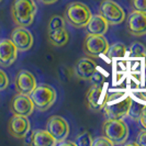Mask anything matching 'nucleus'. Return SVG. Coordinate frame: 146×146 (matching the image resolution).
<instances>
[{
	"label": "nucleus",
	"mask_w": 146,
	"mask_h": 146,
	"mask_svg": "<svg viewBox=\"0 0 146 146\" xmlns=\"http://www.w3.org/2000/svg\"><path fill=\"white\" fill-rule=\"evenodd\" d=\"M57 145H62V146H67V145H70V146H76V143L75 142H69V141H66V139H63L57 143Z\"/></svg>",
	"instance_id": "nucleus-32"
},
{
	"label": "nucleus",
	"mask_w": 146,
	"mask_h": 146,
	"mask_svg": "<svg viewBox=\"0 0 146 146\" xmlns=\"http://www.w3.org/2000/svg\"><path fill=\"white\" fill-rule=\"evenodd\" d=\"M0 2H1V0H0Z\"/></svg>",
	"instance_id": "nucleus-35"
},
{
	"label": "nucleus",
	"mask_w": 146,
	"mask_h": 146,
	"mask_svg": "<svg viewBox=\"0 0 146 146\" xmlns=\"http://www.w3.org/2000/svg\"><path fill=\"white\" fill-rule=\"evenodd\" d=\"M30 97L34 103L35 109L41 112H45L54 104L57 94L54 87H52L51 85L41 84L36 85L34 90L30 94Z\"/></svg>",
	"instance_id": "nucleus-5"
},
{
	"label": "nucleus",
	"mask_w": 146,
	"mask_h": 146,
	"mask_svg": "<svg viewBox=\"0 0 146 146\" xmlns=\"http://www.w3.org/2000/svg\"><path fill=\"white\" fill-rule=\"evenodd\" d=\"M131 7L134 11L146 12V0H131Z\"/></svg>",
	"instance_id": "nucleus-25"
},
{
	"label": "nucleus",
	"mask_w": 146,
	"mask_h": 146,
	"mask_svg": "<svg viewBox=\"0 0 146 146\" xmlns=\"http://www.w3.org/2000/svg\"><path fill=\"white\" fill-rule=\"evenodd\" d=\"M114 144L110 141L108 137H106L104 135L103 136H99L96 139L92 141V146H113Z\"/></svg>",
	"instance_id": "nucleus-26"
},
{
	"label": "nucleus",
	"mask_w": 146,
	"mask_h": 146,
	"mask_svg": "<svg viewBox=\"0 0 146 146\" xmlns=\"http://www.w3.org/2000/svg\"><path fill=\"white\" fill-rule=\"evenodd\" d=\"M108 21L100 15H92L90 20L86 25L88 34H96V35H104L109 30Z\"/></svg>",
	"instance_id": "nucleus-17"
},
{
	"label": "nucleus",
	"mask_w": 146,
	"mask_h": 146,
	"mask_svg": "<svg viewBox=\"0 0 146 146\" xmlns=\"http://www.w3.org/2000/svg\"><path fill=\"white\" fill-rule=\"evenodd\" d=\"M133 99L125 92L108 94L103 111L107 119H123L127 117Z\"/></svg>",
	"instance_id": "nucleus-1"
},
{
	"label": "nucleus",
	"mask_w": 146,
	"mask_h": 146,
	"mask_svg": "<svg viewBox=\"0 0 146 146\" xmlns=\"http://www.w3.org/2000/svg\"><path fill=\"white\" fill-rule=\"evenodd\" d=\"M40 2H42L44 5H53V3H55V2H57L58 0H38Z\"/></svg>",
	"instance_id": "nucleus-33"
},
{
	"label": "nucleus",
	"mask_w": 146,
	"mask_h": 146,
	"mask_svg": "<svg viewBox=\"0 0 146 146\" xmlns=\"http://www.w3.org/2000/svg\"><path fill=\"white\" fill-rule=\"evenodd\" d=\"M30 129H31V124L28 117L25 115L13 114V117L10 119L8 123V131L10 133V135L15 139H23Z\"/></svg>",
	"instance_id": "nucleus-13"
},
{
	"label": "nucleus",
	"mask_w": 146,
	"mask_h": 146,
	"mask_svg": "<svg viewBox=\"0 0 146 146\" xmlns=\"http://www.w3.org/2000/svg\"><path fill=\"white\" fill-rule=\"evenodd\" d=\"M103 135L114 144H124L129 137V127L122 119H107L102 125Z\"/></svg>",
	"instance_id": "nucleus-4"
},
{
	"label": "nucleus",
	"mask_w": 146,
	"mask_h": 146,
	"mask_svg": "<svg viewBox=\"0 0 146 146\" xmlns=\"http://www.w3.org/2000/svg\"><path fill=\"white\" fill-rule=\"evenodd\" d=\"M65 24H66L65 18H63L62 15H53L51 19H50L48 25H47V30H48V31H52V30L65 28Z\"/></svg>",
	"instance_id": "nucleus-22"
},
{
	"label": "nucleus",
	"mask_w": 146,
	"mask_h": 146,
	"mask_svg": "<svg viewBox=\"0 0 146 146\" xmlns=\"http://www.w3.org/2000/svg\"><path fill=\"white\" fill-rule=\"evenodd\" d=\"M90 81H92L94 84H100V82H102V76H101V74L98 73V70L94 74V76L90 78Z\"/></svg>",
	"instance_id": "nucleus-31"
},
{
	"label": "nucleus",
	"mask_w": 146,
	"mask_h": 146,
	"mask_svg": "<svg viewBox=\"0 0 146 146\" xmlns=\"http://www.w3.org/2000/svg\"><path fill=\"white\" fill-rule=\"evenodd\" d=\"M91 11L85 3L79 1H74L67 5L65 10V20L72 27L76 29L86 28L91 18Z\"/></svg>",
	"instance_id": "nucleus-3"
},
{
	"label": "nucleus",
	"mask_w": 146,
	"mask_h": 146,
	"mask_svg": "<svg viewBox=\"0 0 146 146\" xmlns=\"http://www.w3.org/2000/svg\"><path fill=\"white\" fill-rule=\"evenodd\" d=\"M33 135H34V131H32L30 129L29 132L23 137V142H24L25 145H32V143H33Z\"/></svg>",
	"instance_id": "nucleus-29"
},
{
	"label": "nucleus",
	"mask_w": 146,
	"mask_h": 146,
	"mask_svg": "<svg viewBox=\"0 0 146 146\" xmlns=\"http://www.w3.org/2000/svg\"><path fill=\"white\" fill-rule=\"evenodd\" d=\"M10 109L13 112V114H20V115L30 117L33 113L35 107H34V103L32 101L30 95L18 94L11 100Z\"/></svg>",
	"instance_id": "nucleus-11"
},
{
	"label": "nucleus",
	"mask_w": 146,
	"mask_h": 146,
	"mask_svg": "<svg viewBox=\"0 0 146 146\" xmlns=\"http://www.w3.org/2000/svg\"><path fill=\"white\" fill-rule=\"evenodd\" d=\"M142 96H143V99L146 100V80H145V90H144V92L142 94Z\"/></svg>",
	"instance_id": "nucleus-34"
},
{
	"label": "nucleus",
	"mask_w": 146,
	"mask_h": 146,
	"mask_svg": "<svg viewBox=\"0 0 146 146\" xmlns=\"http://www.w3.org/2000/svg\"><path fill=\"white\" fill-rule=\"evenodd\" d=\"M145 106L146 104H139V103L136 104V102L132 101V106L131 108H130V111H129V114L127 115L131 117L133 121H139V117L142 114V111H143Z\"/></svg>",
	"instance_id": "nucleus-23"
},
{
	"label": "nucleus",
	"mask_w": 146,
	"mask_h": 146,
	"mask_svg": "<svg viewBox=\"0 0 146 146\" xmlns=\"http://www.w3.org/2000/svg\"><path fill=\"white\" fill-rule=\"evenodd\" d=\"M107 96L108 94H106V86L102 85V82L94 84L88 90L87 96H86L88 108L94 112L101 111L104 107Z\"/></svg>",
	"instance_id": "nucleus-8"
},
{
	"label": "nucleus",
	"mask_w": 146,
	"mask_h": 146,
	"mask_svg": "<svg viewBox=\"0 0 146 146\" xmlns=\"http://www.w3.org/2000/svg\"><path fill=\"white\" fill-rule=\"evenodd\" d=\"M139 123H141V125H142V127L146 130V106L144 107L143 111H142V114H141V117H139Z\"/></svg>",
	"instance_id": "nucleus-30"
},
{
	"label": "nucleus",
	"mask_w": 146,
	"mask_h": 146,
	"mask_svg": "<svg viewBox=\"0 0 146 146\" xmlns=\"http://www.w3.org/2000/svg\"><path fill=\"white\" fill-rule=\"evenodd\" d=\"M36 79L33 74L29 70L22 69L17 74L15 79V87L18 94L22 95H30L34 88L36 87Z\"/></svg>",
	"instance_id": "nucleus-12"
},
{
	"label": "nucleus",
	"mask_w": 146,
	"mask_h": 146,
	"mask_svg": "<svg viewBox=\"0 0 146 146\" xmlns=\"http://www.w3.org/2000/svg\"><path fill=\"white\" fill-rule=\"evenodd\" d=\"M136 143L139 146H146V130H142L136 137Z\"/></svg>",
	"instance_id": "nucleus-28"
},
{
	"label": "nucleus",
	"mask_w": 146,
	"mask_h": 146,
	"mask_svg": "<svg viewBox=\"0 0 146 146\" xmlns=\"http://www.w3.org/2000/svg\"><path fill=\"white\" fill-rule=\"evenodd\" d=\"M99 13L111 25L120 24L125 20V12L123 8L113 0H103L99 7Z\"/></svg>",
	"instance_id": "nucleus-6"
},
{
	"label": "nucleus",
	"mask_w": 146,
	"mask_h": 146,
	"mask_svg": "<svg viewBox=\"0 0 146 146\" xmlns=\"http://www.w3.org/2000/svg\"><path fill=\"white\" fill-rule=\"evenodd\" d=\"M18 56V48L11 40L3 38L0 41V66L9 67Z\"/></svg>",
	"instance_id": "nucleus-16"
},
{
	"label": "nucleus",
	"mask_w": 146,
	"mask_h": 146,
	"mask_svg": "<svg viewBox=\"0 0 146 146\" xmlns=\"http://www.w3.org/2000/svg\"><path fill=\"white\" fill-rule=\"evenodd\" d=\"M126 46L123 43H114L111 46L109 45V48L106 53L108 58H119V57H124L126 54Z\"/></svg>",
	"instance_id": "nucleus-20"
},
{
	"label": "nucleus",
	"mask_w": 146,
	"mask_h": 146,
	"mask_svg": "<svg viewBox=\"0 0 146 146\" xmlns=\"http://www.w3.org/2000/svg\"><path fill=\"white\" fill-rule=\"evenodd\" d=\"M9 85V78H8V75L6 74V72H3L1 68H0V91L5 90Z\"/></svg>",
	"instance_id": "nucleus-27"
},
{
	"label": "nucleus",
	"mask_w": 146,
	"mask_h": 146,
	"mask_svg": "<svg viewBox=\"0 0 146 146\" xmlns=\"http://www.w3.org/2000/svg\"><path fill=\"white\" fill-rule=\"evenodd\" d=\"M46 130L54 136L57 143L66 139L69 135V124L63 117L53 115L48 117L46 123Z\"/></svg>",
	"instance_id": "nucleus-9"
},
{
	"label": "nucleus",
	"mask_w": 146,
	"mask_h": 146,
	"mask_svg": "<svg viewBox=\"0 0 146 146\" xmlns=\"http://www.w3.org/2000/svg\"><path fill=\"white\" fill-rule=\"evenodd\" d=\"M126 27L129 32L134 36L146 35V12L133 10L129 15Z\"/></svg>",
	"instance_id": "nucleus-14"
},
{
	"label": "nucleus",
	"mask_w": 146,
	"mask_h": 146,
	"mask_svg": "<svg viewBox=\"0 0 146 146\" xmlns=\"http://www.w3.org/2000/svg\"><path fill=\"white\" fill-rule=\"evenodd\" d=\"M92 141L94 139L91 137L89 132H82L77 136L75 143L77 146H92Z\"/></svg>",
	"instance_id": "nucleus-24"
},
{
	"label": "nucleus",
	"mask_w": 146,
	"mask_h": 146,
	"mask_svg": "<svg viewBox=\"0 0 146 146\" xmlns=\"http://www.w3.org/2000/svg\"><path fill=\"white\" fill-rule=\"evenodd\" d=\"M32 144L35 146H55L57 145V141L47 130H36L34 131Z\"/></svg>",
	"instance_id": "nucleus-18"
},
{
	"label": "nucleus",
	"mask_w": 146,
	"mask_h": 146,
	"mask_svg": "<svg viewBox=\"0 0 146 146\" xmlns=\"http://www.w3.org/2000/svg\"><path fill=\"white\" fill-rule=\"evenodd\" d=\"M98 70V65L92 58L82 57L75 65V76L82 80H90L94 74Z\"/></svg>",
	"instance_id": "nucleus-15"
},
{
	"label": "nucleus",
	"mask_w": 146,
	"mask_h": 146,
	"mask_svg": "<svg viewBox=\"0 0 146 146\" xmlns=\"http://www.w3.org/2000/svg\"><path fill=\"white\" fill-rule=\"evenodd\" d=\"M108 48H109V43L104 35L87 34L84 42V52L87 55L91 57L104 55Z\"/></svg>",
	"instance_id": "nucleus-7"
},
{
	"label": "nucleus",
	"mask_w": 146,
	"mask_h": 146,
	"mask_svg": "<svg viewBox=\"0 0 146 146\" xmlns=\"http://www.w3.org/2000/svg\"><path fill=\"white\" fill-rule=\"evenodd\" d=\"M130 55L132 57H145L146 47L139 42H135L130 46Z\"/></svg>",
	"instance_id": "nucleus-21"
},
{
	"label": "nucleus",
	"mask_w": 146,
	"mask_h": 146,
	"mask_svg": "<svg viewBox=\"0 0 146 146\" xmlns=\"http://www.w3.org/2000/svg\"><path fill=\"white\" fill-rule=\"evenodd\" d=\"M10 40L17 46L18 51L21 52L31 50V47L33 46V42H34L32 33L25 27H18L12 30Z\"/></svg>",
	"instance_id": "nucleus-10"
},
{
	"label": "nucleus",
	"mask_w": 146,
	"mask_h": 146,
	"mask_svg": "<svg viewBox=\"0 0 146 146\" xmlns=\"http://www.w3.org/2000/svg\"><path fill=\"white\" fill-rule=\"evenodd\" d=\"M36 10L34 0H13L11 6V17L18 27L27 28L34 21Z\"/></svg>",
	"instance_id": "nucleus-2"
},
{
	"label": "nucleus",
	"mask_w": 146,
	"mask_h": 146,
	"mask_svg": "<svg viewBox=\"0 0 146 146\" xmlns=\"http://www.w3.org/2000/svg\"><path fill=\"white\" fill-rule=\"evenodd\" d=\"M47 37H48V42L53 46L60 47V46H64L65 44H67L69 35H68V32L65 28H60V29L48 31Z\"/></svg>",
	"instance_id": "nucleus-19"
}]
</instances>
